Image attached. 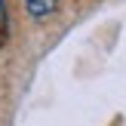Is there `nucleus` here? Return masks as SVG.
<instances>
[{
    "instance_id": "nucleus-1",
    "label": "nucleus",
    "mask_w": 126,
    "mask_h": 126,
    "mask_svg": "<svg viewBox=\"0 0 126 126\" xmlns=\"http://www.w3.org/2000/svg\"><path fill=\"white\" fill-rule=\"evenodd\" d=\"M62 0H25V12H28L34 22H43V18H49L55 9H59Z\"/></svg>"
},
{
    "instance_id": "nucleus-2",
    "label": "nucleus",
    "mask_w": 126,
    "mask_h": 126,
    "mask_svg": "<svg viewBox=\"0 0 126 126\" xmlns=\"http://www.w3.org/2000/svg\"><path fill=\"white\" fill-rule=\"evenodd\" d=\"M6 37H9V12H6V0H0V49L6 46Z\"/></svg>"
}]
</instances>
